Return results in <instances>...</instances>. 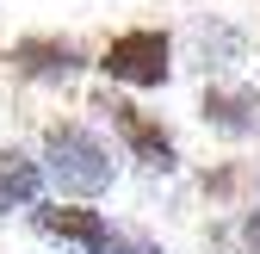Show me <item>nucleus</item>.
<instances>
[{
    "label": "nucleus",
    "mask_w": 260,
    "mask_h": 254,
    "mask_svg": "<svg viewBox=\"0 0 260 254\" xmlns=\"http://www.w3.org/2000/svg\"><path fill=\"white\" fill-rule=\"evenodd\" d=\"M38 186H44V162H31L25 149H0V217L38 205Z\"/></svg>",
    "instance_id": "nucleus-7"
},
{
    "label": "nucleus",
    "mask_w": 260,
    "mask_h": 254,
    "mask_svg": "<svg viewBox=\"0 0 260 254\" xmlns=\"http://www.w3.org/2000/svg\"><path fill=\"white\" fill-rule=\"evenodd\" d=\"M44 174L62 186V193H75V199H100L112 186V174H118V162H112V149L93 137L87 124L62 118V124L44 131Z\"/></svg>",
    "instance_id": "nucleus-1"
},
{
    "label": "nucleus",
    "mask_w": 260,
    "mask_h": 254,
    "mask_svg": "<svg viewBox=\"0 0 260 254\" xmlns=\"http://www.w3.org/2000/svg\"><path fill=\"white\" fill-rule=\"evenodd\" d=\"M13 69H19L25 81H75V75L87 69V56H81V44H69V38H19V44H13Z\"/></svg>",
    "instance_id": "nucleus-5"
},
{
    "label": "nucleus",
    "mask_w": 260,
    "mask_h": 254,
    "mask_svg": "<svg viewBox=\"0 0 260 254\" xmlns=\"http://www.w3.org/2000/svg\"><path fill=\"white\" fill-rule=\"evenodd\" d=\"M31 224H38L50 242H69V248H81V254H100V248L112 242L106 211H93V205H38Z\"/></svg>",
    "instance_id": "nucleus-4"
},
{
    "label": "nucleus",
    "mask_w": 260,
    "mask_h": 254,
    "mask_svg": "<svg viewBox=\"0 0 260 254\" xmlns=\"http://www.w3.org/2000/svg\"><path fill=\"white\" fill-rule=\"evenodd\" d=\"M100 254H161V248H155V242H137V236H112Z\"/></svg>",
    "instance_id": "nucleus-8"
},
{
    "label": "nucleus",
    "mask_w": 260,
    "mask_h": 254,
    "mask_svg": "<svg viewBox=\"0 0 260 254\" xmlns=\"http://www.w3.org/2000/svg\"><path fill=\"white\" fill-rule=\"evenodd\" d=\"M242 236H248V254H260V211H248V224H242Z\"/></svg>",
    "instance_id": "nucleus-9"
},
{
    "label": "nucleus",
    "mask_w": 260,
    "mask_h": 254,
    "mask_svg": "<svg viewBox=\"0 0 260 254\" xmlns=\"http://www.w3.org/2000/svg\"><path fill=\"white\" fill-rule=\"evenodd\" d=\"M100 75L106 81H124V87H161L174 75V38L155 25H137V31H118V38L100 50Z\"/></svg>",
    "instance_id": "nucleus-2"
},
{
    "label": "nucleus",
    "mask_w": 260,
    "mask_h": 254,
    "mask_svg": "<svg viewBox=\"0 0 260 254\" xmlns=\"http://www.w3.org/2000/svg\"><path fill=\"white\" fill-rule=\"evenodd\" d=\"M100 112L112 118V131L124 137V149L137 155L143 168H155V174H174V168H180V149H174V137H168V124H155L143 106L112 100V93H106V100H100Z\"/></svg>",
    "instance_id": "nucleus-3"
},
{
    "label": "nucleus",
    "mask_w": 260,
    "mask_h": 254,
    "mask_svg": "<svg viewBox=\"0 0 260 254\" xmlns=\"http://www.w3.org/2000/svg\"><path fill=\"white\" fill-rule=\"evenodd\" d=\"M205 124L211 131H223V137H254L260 131V87H205Z\"/></svg>",
    "instance_id": "nucleus-6"
}]
</instances>
